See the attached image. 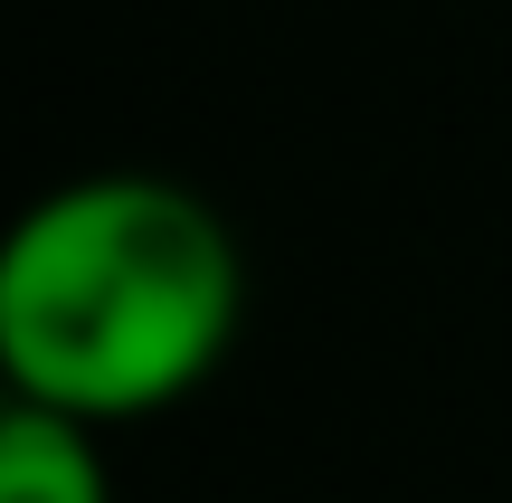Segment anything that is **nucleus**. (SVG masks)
<instances>
[{
	"mask_svg": "<svg viewBox=\"0 0 512 503\" xmlns=\"http://www.w3.org/2000/svg\"><path fill=\"white\" fill-rule=\"evenodd\" d=\"M247 266L228 219L181 181H67L0 247V371L10 399L67 418H143L219 371Z\"/></svg>",
	"mask_w": 512,
	"mask_h": 503,
	"instance_id": "1",
	"label": "nucleus"
},
{
	"mask_svg": "<svg viewBox=\"0 0 512 503\" xmlns=\"http://www.w3.org/2000/svg\"><path fill=\"white\" fill-rule=\"evenodd\" d=\"M0 503H114L95 428L67 409H38V399H10V418H0Z\"/></svg>",
	"mask_w": 512,
	"mask_h": 503,
	"instance_id": "2",
	"label": "nucleus"
}]
</instances>
